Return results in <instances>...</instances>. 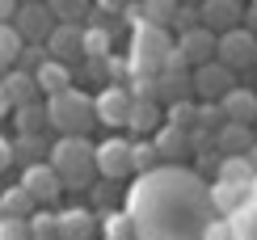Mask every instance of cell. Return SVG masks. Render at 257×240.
Segmentation results:
<instances>
[{"mask_svg": "<svg viewBox=\"0 0 257 240\" xmlns=\"http://www.w3.org/2000/svg\"><path fill=\"white\" fill-rule=\"evenodd\" d=\"M207 202L215 206L219 215H228V219H232V215H240L244 206L253 202V185H236V181H215V185L207 190Z\"/></svg>", "mask_w": 257, "mask_h": 240, "instance_id": "obj_8", "label": "cell"}, {"mask_svg": "<svg viewBox=\"0 0 257 240\" xmlns=\"http://www.w3.org/2000/svg\"><path fill=\"white\" fill-rule=\"evenodd\" d=\"M177 51L186 55V63L202 68V63H211V59H215V51H219V38H215V30L198 26V30H190V34H181V38H177Z\"/></svg>", "mask_w": 257, "mask_h": 240, "instance_id": "obj_9", "label": "cell"}, {"mask_svg": "<svg viewBox=\"0 0 257 240\" xmlns=\"http://www.w3.org/2000/svg\"><path fill=\"white\" fill-rule=\"evenodd\" d=\"M156 165H160L156 139H139V144H131V169L139 173V177H148V173H156Z\"/></svg>", "mask_w": 257, "mask_h": 240, "instance_id": "obj_28", "label": "cell"}, {"mask_svg": "<svg viewBox=\"0 0 257 240\" xmlns=\"http://www.w3.org/2000/svg\"><path fill=\"white\" fill-rule=\"evenodd\" d=\"M5 93H9V101H13V110L17 105H30V101H42V89H38V80H34V72H26V68H13V72H5Z\"/></svg>", "mask_w": 257, "mask_h": 240, "instance_id": "obj_14", "label": "cell"}, {"mask_svg": "<svg viewBox=\"0 0 257 240\" xmlns=\"http://www.w3.org/2000/svg\"><path fill=\"white\" fill-rule=\"evenodd\" d=\"M198 26H202V9L198 5H181L177 17H173V30L177 34H190V30H198Z\"/></svg>", "mask_w": 257, "mask_h": 240, "instance_id": "obj_35", "label": "cell"}, {"mask_svg": "<svg viewBox=\"0 0 257 240\" xmlns=\"http://www.w3.org/2000/svg\"><path fill=\"white\" fill-rule=\"evenodd\" d=\"M190 148H194L190 131H181V127H173V123H165V131L156 135V152H160V160H181V156H190Z\"/></svg>", "mask_w": 257, "mask_h": 240, "instance_id": "obj_16", "label": "cell"}, {"mask_svg": "<svg viewBox=\"0 0 257 240\" xmlns=\"http://www.w3.org/2000/svg\"><path fill=\"white\" fill-rule=\"evenodd\" d=\"M34 80H38L42 97H55V93H63V89H72V68H68V63H59V59H47V63L34 72Z\"/></svg>", "mask_w": 257, "mask_h": 240, "instance_id": "obj_17", "label": "cell"}, {"mask_svg": "<svg viewBox=\"0 0 257 240\" xmlns=\"http://www.w3.org/2000/svg\"><path fill=\"white\" fill-rule=\"evenodd\" d=\"M101 232H105V240H139V223L126 211H110L101 219Z\"/></svg>", "mask_w": 257, "mask_h": 240, "instance_id": "obj_23", "label": "cell"}, {"mask_svg": "<svg viewBox=\"0 0 257 240\" xmlns=\"http://www.w3.org/2000/svg\"><path fill=\"white\" fill-rule=\"evenodd\" d=\"M232 89V68H223L219 59L202 63V68L194 72V93L207 97V101H223V93Z\"/></svg>", "mask_w": 257, "mask_h": 240, "instance_id": "obj_12", "label": "cell"}, {"mask_svg": "<svg viewBox=\"0 0 257 240\" xmlns=\"http://www.w3.org/2000/svg\"><path fill=\"white\" fill-rule=\"evenodd\" d=\"M34 227L30 219H17V215H0V240H30Z\"/></svg>", "mask_w": 257, "mask_h": 240, "instance_id": "obj_34", "label": "cell"}, {"mask_svg": "<svg viewBox=\"0 0 257 240\" xmlns=\"http://www.w3.org/2000/svg\"><path fill=\"white\" fill-rule=\"evenodd\" d=\"M30 240H59V236H30Z\"/></svg>", "mask_w": 257, "mask_h": 240, "instance_id": "obj_45", "label": "cell"}, {"mask_svg": "<svg viewBox=\"0 0 257 240\" xmlns=\"http://www.w3.org/2000/svg\"><path fill=\"white\" fill-rule=\"evenodd\" d=\"M156 89H160V101H186V93L194 89V76H186V72H160L156 76Z\"/></svg>", "mask_w": 257, "mask_h": 240, "instance_id": "obj_20", "label": "cell"}, {"mask_svg": "<svg viewBox=\"0 0 257 240\" xmlns=\"http://www.w3.org/2000/svg\"><path fill=\"white\" fill-rule=\"evenodd\" d=\"M219 105H223V114H228V123H244V127H249L257 118V97L249 89H228Z\"/></svg>", "mask_w": 257, "mask_h": 240, "instance_id": "obj_18", "label": "cell"}, {"mask_svg": "<svg viewBox=\"0 0 257 240\" xmlns=\"http://www.w3.org/2000/svg\"><path fill=\"white\" fill-rule=\"evenodd\" d=\"M21 47H26V38L17 34V26H0V72H5V68H13V63H17Z\"/></svg>", "mask_w": 257, "mask_h": 240, "instance_id": "obj_30", "label": "cell"}, {"mask_svg": "<svg viewBox=\"0 0 257 240\" xmlns=\"http://www.w3.org/2000/svg\"><path fill=\"white\" fill-rule=\"evenodd\" d=\"M131 5H144V0H131Z\"/></svg>", "mask_w": 257, "mask_h": 240, "instance_id": "obj_48", "label": "cell"}, {"mask_svg": "<svg viewBox=\"0 0 257 240\" xmlns=\"http://www.w3.org/2000/svg\"><path fill=\"white\" fill-rule=\"evenodd\" d=\"M215 181H236V185H253L257 181V173H253V165L244 156H223L219 160V177Z\"/></svg>", "mask_w": 257, "mask_h": 240, "instance_id": "obj_27", "label": "cell"}, {"mask_svg": "<svg viewBox=\"0 0 257 240\" xmlns=\"http://www.w3.org/2000/svg\"><path fill=\"white\" fill-rule=\"evenodd\" d=\"M169 123L181 127V131H194V127H198V105H190V101H173V105H169Z\"/></svg>", "mask_w": 257, "mask_h": 240, "instance_id": "obj_33", "label": "cell"}, {"mask_svg": "<svg viewBox=\"0 0 257 240\" xmlns=\"http://www.w3.org/2000/svg\"><path fill=\"white\" fill-rule=\"evenodd\" d=\"M13 26H17V34L26 38V42H47L51 30H55L59 21H55V13H51L47 0H38V5H21V9H17Z\"/></svg>", "mask_w": 257, "mask_h": 240, "instance_id": "obj_5", "label": "cell"}, {"mask_svg": "<svg viewBox=\"0 0 257 240\" xmlns=\"http://www.w3.org/2000/svg\"><path fill=\"white\" fill-rule=\"evenodd\" d=\"M169 55H173V38H169L165 26H135L131 30V59H126L131 76H160Z\"/></svg>", "mask_w": 257, "mask_h": 240, "instance_id": "obj_3", "label": "cell"}, {"mask_svg": "<svg viewBox=\"0 0 257 240\" xmlns=\"http://www.w3.org/2000/svg\"><path fill=\"white\" fill-rule=\"evenodd\" d=\"M253 5H257V0H253Z\"/></svg>", "mask_w": 257, "mask_h": 240, "instance_id": "obj_49", "label": "cell"}, {"mask_svg": "<svg viewBox=\"0 0 257 240\" xmlns=\"http://www.w3.org/2000/svg\"><path fill=\"white\" fill-rule=\"evenodd\" d=\"M244 30H249V34H253V38H257V5H253V9H249V13H244Z\"/></svg>", "mask_w": 257, "mask_h": 240, "instance_id": "obj_42", "label": "cell"}, {"mask_svg": "<svg viewBox=\"0 0 257 240\" xmlns=\"http://www.w3.org/2000/svg\"><path fill=\"white\" fill-rule=\"evenodd\" d=\"M223 123H228V114H223V105H219V101H202V105H198V127L219 131Z\"/></svg>", "mask_w": 257, "mask_h": 240, "instance_id": "obj_38", "label": "cell"}, {"mask_svg": "<svg viewBox=\"0 0 257 240\" xmlns=\"http://www.w3.org/2000/svg\"><path fill=\"white\" fill-rule=\"evenodd\" d=\"M114 30L110 26H84V59H105L110 55Z\"/></svg>", "mask_w": 257, "mask_h": 240, "instance_id": "obj_26", "label": "cell"}, {"mask_svg": "<svg viewBox=\"0 0 257 240\" xmlns=\"http://www.w3.org/2000/svg\"><path fill=\"white\" fill-rule=\"evenodd\" d=\"M215 59L223 63V68H232V72L249 68V63H257V38H253L244 26L228 30V34H219V51H215Z\"/></svg>", "mask_w": 257, "mask_h": 240, "instance_id": "obj_4", "label": "cell"}, {"mask_svg": "<svg viewBox=\"0 0 257 240\" xmlns=\"http://www.w3.org/2000/svg\"><path fill=\"white\" fill-rule=\"evenodd\" d=\"M131 89H122V84H105V89L93 97V105H97V123L101 127H126V114H131Z\"/></svg>", "mask_w": 257, "mask_h": 240, "instance_id": "obj_7", "label": "cell"}, {"mask_svg": "<svg viewBox=\"0 0 257 240\" xmlns=\"http://www.w3.org/2000/svg\"><path fill=\"white\" fill-rule=\"evenodd\" d=\"M160 118V101H131V114H126V127L135 131V135H148V131L156 127Z\"/></svg>", "mask_w": 257, "mask_h": 240, "instance_id": "obj_25", "label": "cell"}, {"mask_svg": "<svg viewBox=\"0 0 257 240\" xmlns=\"http://www.w3.org/2000/svg\"><path fill=\"white\" fill-rule=\"evenodd\" d=\"M202 26L207 30H219V34H228V30L240 26V0H202Z\"/></svg>", "mask_w": 257, "mask_h": 240, "instance_id": "obj_13", "label": "cell"}, {"mask_svg": "<svg viewBox=\"0 0 257 240\" xmlns=\"http://www.w3.org/2000/svg\"><path fill=\"white\" fill-rule=\"evenodd\" d=\"M93 232H97V219H93V211H84V206L59 211V223H55V236H59V240H89Z\"/></svg>", "mask_w": 257, "mask_h": 240, "instance_id": "obj_15", "label": "cell"}, {"mask_svg": "<svg viewBox=\"0 0 257 240\" xmlns=\"http://www.w3.org/2000/svg\"><path fill=\"white\" fill-rule=\"evenodd\" d=\"M9 110H13V101H9V93H5V84H0V118H5Z\"/></svg>", "mask_w": 257, "mask_h": 240, "instance_id": "obj_43", "label": "cell"}, {"mask_svg": "<svg viewBox=\"0 0 257 240\" xmlns=\"http://www.w3.org/2000/svg\"><path fill=\"white\" fill-rule=\"evenodd\" d=\"M21 185L30 190V198H34L38 206H51L63 190H68V185H63V177L51 169V160H47V165H26V173H21Z\"/></svg>", "mask_w": 257, "mask_h": 240, "instance_id": "obj_6", "label": "cell"}, {"mask_svg": "<svg viewBox=\"0 0 257 240\" xmlns=\"http://www.w3.org/2000/svg\"><path fill=\"white\" fill-rule=\"evenodd\" d=\"M244 160H249V165H253V173H257V144H253L249 152H244Z\"/></svg>", "mask_w": 257, "mask_h": 240, "instance_id": "obj_44", "label": "cell"}, {"mask_svg": "<svg viewBox=\"0 0 257 240\" xmlns=\"http://www.w3.org/2000/svg\"><path fill=\"white\" fill-rule=\"evenodd\" d=\"M177 0H144L139 5V13H144V26H173V17H177Z\"/></svg>", "mask_w": 257, "mask_h": 240, "instance_id": "obj_24", "label": "cell"}, {"mask_svg": "<svg viewBox=\"0 0 257 240\" xmlns=\"http://www.w3.org/2000/svg\"><path fill=\"white\" fill-rule=\"evenodd\" d=\"M97 173L105 181L126 177L131 173V144L126 139H105V144H97Z\"/></svg>", "mask_w": 257, "mask_h": 240, "instance_id": "obj_11", "label": "cell"}, {"mask_svg": "<svg viewBox=\"0 0 257 240\" xmlns=\"http://www.w3.org/2000/svg\"><path fill=\"white\" fill-rule=\"evenodd\" d=\"M202 240H236V223H232L228 215L207 219V227H202Z\"/></svg>", "mask_w": 257, "mask_h": 240, "instance_id": "obj_36", "label": "cell"}, {"mask_svg": "<svg viewBox=\"0 0 257 240\" xmlns=\"http://www.w3.org/2000/svg\"><path fill=\"white\" fill-rule=\"evenodd\" d=\"M253 144H257V139L249 135V127H244V123H223L219 135H215V148L223 152V156H244Z\"/></svg>", "mask_w": 257, "mask_h": 240, "instance_id": "obj_19", "label": "cell"}, {"mask_svg": "<svg viewBox=\"0 0 257 240\" xmlns=\"http://www.w3.org/2000/svg\"><path fill=\"white\" fill-rule=\"evenodd\" d=\"M9 165H13V144H5V139H0V173H5Z\"/></svg>", "mask_w": 257, "mask_h": 240, "instance_id": "obj_41", "label": "cell"}, {"mask_svg": "<svg viewBox=\"0 0 257 240\" xmlns=\"http://www.w3.org/2000/svg\"><path fill=\"white\" fill-rule=\"evenodd\" d=\"M38 156H51V152L42 148V135H17V139H13V160L38 165Z\"/></svg>", "mask_w": 257, "mask_h": 240, "instance_id": "obj_31", "label": "cell"}, {"mask_svg": "<svg viewBox=\"0 0 257 240\" xmlns=\"http://www.w3.org/2000/svg\"><path fill=\"white\" fill-rule=\"evenodd\" d=\"M55 21H72V26H89V0H47Z\"/></svg>", "mask_w": 257, "mask_h": 240, "instance_id": "obj_29", "label": "cell"}, {"mask_svg": "<svg viewBox=\"0 0 257 240\" xmlns=\"http://www.w3.org/2000/svg\"><path fill=\"white\" fill-rule=\"evenodd\" d=\"M55 223H59V211H51V206H42V211L30 215V227H34V236H55Z\"/></svg>", "mask_w": 257, "mask_h": 240, "instance_id": "obj_37", "label": "cell"}, {"mask_svg": "<svg viewBox=\"0 0 257 240\" xmlns=\"http://www.w3.org/2000/svg\"><path fill=\"white\" fill-rule=\"evenodd\" d=\"M126 5H131V0H97V9H101L105 17H122V9H126Z\"/></svg>", "mask_w": 257, "mask_h": 240, "instance_id": "obj_39", "label": "cell"}, {"mask_svg": "<svg viewBox=\"0 0 257 240\" xmlns=\"http://www.w3.org/2000/svg\"><path fill=\"white\" fill-rule=\"evenodd\" d=\"M47 59H51L47 42H30V47H21V55H17V68H26V72H38Z\"/></svg>", "mask_w": 257, "mask_h": 240, "instance_id": "obj_32", "label": "cell"}, {"mask_svg": "<svg viewBox=\"0 0 257 240\" xmlns=\"http://www.w3.org/2000/svg\"><path fill=\"white\" fill-rule=\"evenodd\" d=\"M47 118L59 135H89V127H97V105H93L89 93L63 89L55 97H47Z\"/></svg>", "mask_w": 257, "mask_h": 240, "instance_id": "obj_2", "label": "cell"}, {"mask_svg": "<svg viewBox=\"0 0 257 240\" xmlns=\"http://www.w3.org/2000/svg\"><path fill=\"white\" fill-rule=\"evenodd\" d=\"M34 211H38V202L30 198L26 185H13V190L0 194V215H17V219H30Z\"/></svg>", "mask_w": 257, "mask_h": 240, "instance_id": "obj_21", "label": "cell"}, {"mask_svg": "<svg viewBox=\"0 0 257 240\" xmlns=\"http://www.w3.org/2000/svg\"><path fill=\"white\" fill-rule=\"evenodd\" d=\"M177 5H202V0H177Z\"/></svg>", "mask_w": 257, "mask_h": 240, "instance_id": "obj_46", "label": "cell"}, {"mask_svg": "<svg viewBox=\"0 0 257 240\" xmlns=\"http://www.w3.org/2000/svg\"><path fill=\"white\" fill-rule=\"evenodd\" d=\"M51 169L63 177V185L84 190L89 177L97 173V148H93L84 135H63L59 144L51 148Z\"/></svg>", "mask_w": 257, "mask_h": 240, "instance_id": "obj_1", "label": "cell"}, {"mask_svg": "<svg viewBox=\"0 0 257 240\" xmlns=\"http://www.w3.org/2000/svg\"><path fill=\"white\" fill-rule=\"evenodd\" d=\"M17 131L21 135H42V127H51L47 118V101H30V105H17Z\"/></svg>", "mask_w": 257, "mask_h": 240, "instance_id": "obj_22", "label": "cell"}, {"mask_svg": "<svg viewBox=\"0 0 257 240\" xmlns=\"http://www.w3.org/2000/svg\"><path fill=\"white\" fill-rule=\"evenodd\" d=\"M47 51H51V59H59V63H68V59L84 55V26L59 21V26L51 30V38H47Z\"/></svg>", "mask_w": 257, "mask_h": 240, "instance_id": "obj_10", "label": "cell"}, {"mask_svg": "<svg viewBox=\"0 0 257 240\" xmlns=\"http://www.w3.org/2000/svg\"><path fill=\"white\" fill-rule=\"evenodd\" d=\"M17 0H0V26H13V17H17Z\"/></svg>", "mask_w": 257, "mask_h": 240, "instance_id": "obj_40", "label": "cell"}, {"mask_svg": "<svg viewBox=\"0 0 257 240\" xmlns=\"http://www.w3.org/2000/svg\"><path fill=\"white\" fill-rule=\"evenodd\" d=\"M17 5H38V0H17Z\"/></svg>", "mask_w": 257, "mask_h": 240, "instance_id": "obj_47", "label": "cell"}]
</instances>
